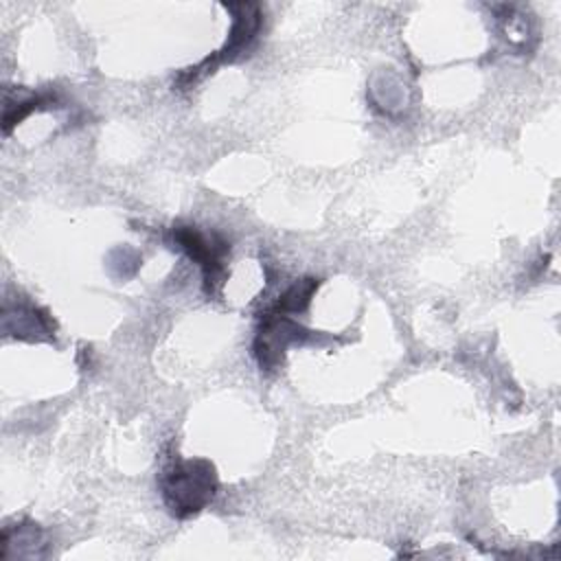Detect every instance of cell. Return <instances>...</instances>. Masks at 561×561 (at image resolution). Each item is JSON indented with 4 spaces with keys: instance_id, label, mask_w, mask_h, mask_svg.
Listing matches in <instances>:
<instances>
[{
    "instance_id": "6da1fadb",
    "label": "cell",
    "mask_w": 561,
    "mask_h": 561,
    "mask_svg": "<svg viewBox=\"0 0 561 561\" xmlns=\"http://www.w3.org/2000/svg\"><path fill=\"white\" fill-rule=\"evenodd\" d=\"M160 489L169 511L175 517H188L199 513L217 491L215 467L204 460H173L160 473Z\"/></svg>"
},
{
    "instance_id": "7a4b0ae2",
    "label": "cell",
    "mask_w": 561,
    "mask_h": 561,
    "mask_svg": "<svg viewBox=\"0 0 561 561\" xmlns=\"http://www.w3.org/2000/svg\"><path fill=\"white\" fill-rule=\"evenodd\" d=\"M175 241L180 243V248L199 263L202 272H204V285L206 291L213 294L226 276V267H224V259L228 252V243L221 239H210L206 234H202L197 228L191 226H182L173 230Z\"/></svg>"
},
{
    "instance_id": "3957f363",
    "label": "cell",
    "mask_w": 561,
    "mask_h": 561,
    "mask_svg": "<svg viewBox=\"0 0 561 561\" xmlns=\"http://www.w3.org/2000/svg\"><path fill=\"white\" fill-rule=\"evenodd\" d=\"M309 333L291 322L285 313H267L254 340V355L261 368L272 370L283 362V353L291 342L305 340Z\"/></svg>"
},
{
    "instance_id": "277c9868",
    "label": "cell",
    "mask_w": 561,
    "mask_h": 561,
    "mask_svg": "<svg viewBox=\"0 0 561 561\" xmlns=\"http://www.w3.org/2000/svg\"><path fill=\"white\" fill-rule=\"evenodd\" d=\"M228 9L234 13L232 28H230L226 46L213 57V61H204V64H210V68L217 61H226V59H232V57L241 55V50H245L250 46V42L256 37L259 26H261V11H259L256 4H248V2L243 4L241 2V4H228Z\"/></svg>"
},
{
    "instance_id": "5b68a950",
    "label": "cell",
    "mask_w": 561,
    "mask_h": 561,
    "mask_svg": "<svg viewBox=\"0 0 561 561\" xmlns=\"http://www.w3.org/2000/svg\"><path fill=\"white\" fill-rule=\"evenodd\" d=\"M318 287V278H302L298 283H294L276 302V307L272 311L276 313H296V311H302L309 300H311V294L316 291Z\"/></svg>"
}]
</instances>
